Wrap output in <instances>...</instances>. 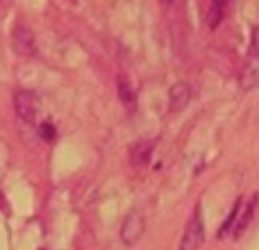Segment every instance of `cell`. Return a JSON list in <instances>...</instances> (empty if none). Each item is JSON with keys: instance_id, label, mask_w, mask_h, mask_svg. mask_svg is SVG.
<instances>
[{"instance_id": "1", "label": "cell", "mask_w": 259, "mask_h": 250, "mask_svg": "<svg viewBox=\"0 0 259 250\" xmlns=\"http://www.w3.org/2000/svg\"><path fill=\"white\" fill-rule=\"evenodd\" d=\"M14 107H16V114L25 123H30V125L41 123L44 105H41V98L34 91H16L14 94Z\"/></svg>"}, {"instance_id": "2", "label": "cell", "mask_w": 259, "mask_h": 250, "mask_svg": "<svg viewBox=\"0 0 259 250\" xmlns=\"http://www.w3.org/2000/svg\"><path fill=\"white\" fill-rule=\"evenodd\" d=\"M205 241V228H202V219L200 212L191 216V221L187 223V230H184L182 243H180V250H198Z\"/></svg>"}, {"instance_id": "3", "label": "cell", "mask_w": 259, "mask_h": 250, "mask_svg": "<svg viewBox=\"0 0 259 250\" xmlns=\"http://www.w3.org/2000/svg\"><path fill=\"white\" fill-rule=\"evenodd\" d=\"M143 230H146V221H143L141 212H139V210L130 212V214L125 216V221H123V228H121L123 243H127V246H134V243L141 239Z\"/></svg>"}, {"instance_id": "4", "label": "cell", "mask_w": 259, "mask_h": 250, "mask_svg": "<svg viewBox=\"0 0 259 250\" xmlns=\"http://www.w3.org/2000/svg\"><path fill=\"white\" fill-rule=\"evenodd\" d=\"M12 41H14V50L18 55H25V57H32L36 53V41L32 30H27L25 25H16L12 32Z\"/></svg>"}, {"instance_id": "5", "label": "cell", "mask_w": 259, "mask_h": 250, "mask_svg": "<svg viewBox=\"0 0 259 250\" xmlns=\"http://www.w3.org/2000/svg\"><path fill=\"white\" fill-rule=\"evenodd\" d=\"M239 85H241L243 91L259 89V55H250V59L246 62V66L241 68Z\"/></svg>"}, {"instance_id": "6", "label": "cell", "mask_w": 259, "mask_h": 250, "mask_svg": "<svg viewBox=\"0 0 259 250\" xmlns=\"http://www.w3.org/2000/svg\"><path fill=\"white\" fill-rule=\"evenodd\" d=\"M168 100H170V112H182L191 100V87L187 82H175L168 91Z\"/></svg>"}, {"instance_id": "7", "label": "cell", "mask_w": 259, "mask_h": 250, "mask_svg": "<svg viewBox=\"0 0 259 250\" xmlns=\"http://www.w3.org/2000/svg\"><path fill=\"white\" fill-rule=\"evenodd\" d=\"M152 148H155V139H141L139 143H134L132 152H130V161L132 166L141 169L150 161V155H152Z\"/></svg>"}, {"instance_id": "8", "label": "cell", "mask_w": 259, "mask_h": 250, "mask_svg": "<svg viewBox=\"0 0 259 250\" xmlns=\"http://www.w3.org/2000/svg\"><path fill=\"white\" fill-rule=\"evenodd\" d=\"M230 5H232V0H211V3H209V12H207V23H209L211 30H216V27H219L221 23L225 21V14H228Z\"/></svg>"}, {"instance_id": "9", "label": "cell", "mask_w": 259, "mask_h": 250, "mask_svg": "<svg viewBox=\"0 0 259 250\" xmlns=\"http://www.w3.org/2000/svg\"><path fill=\"white\" fill-rule=\"evenodd\" d=\"M255 205H257V193L250 198V200H248L246 210H243V212H241V216L237 219V225H234V230H232L234 237H239V234H241L243 230L248 228V223H250V219H252V212H255Z\"/></svg>"}, {"instance_id": "10", "label": "cell", "mask_w": 259, "mask_h": 250, "mask_svg": "<svg viewBox=\"0 0 259 250\" xmlns=\"http://www.w3.org/2000/svg\"><path fill=\"white\" fill-rule=\"evenodd\" d=\"M118 94H121L123 105H127V107H134L137 98H134V91H132V87H130V82L125 80V77H118Z\"/></svg>"}, {"instance_id": "11", "label": "cell", "mask_w": 259, "mask_h": 250, "mask_svg": "<svg viewBox=\"0 0 259 250\" xmlns=\"http://www.w3.org/2000/svg\"><path fill=\"white\" fill-rule=\"evenodd\" d=\"M250 55H259V25L252 30V44H250Z\"/></svg>"}, {"instance_id": "12", "label": "cell", "mask_w": 259, "mask_h": 250, "mask_svg": "<svg viewBox=\"0 0 259 250\" xmlns=\"http://www.w3.org/2000/svg\"><path fill=\"white\" fill-rule=\"evenodd\" d=\"M41 130H44V137L46 139H53V128H50V125H44Z\"/></svg>"}, {"instance_id": "13", "label": "cell", "mask_w": 259, "mask_h": 250, "mask_svg": "<svg viewBox=\"0 0 259 250\" xmlns=\"http://www.w3.org/2000/svg\"><path fill=\"white\" fill-rule=\"evenodd\" d=\"M161 3H164V5H173L175 0H161Z\"/></svg>"}]
</instances>
